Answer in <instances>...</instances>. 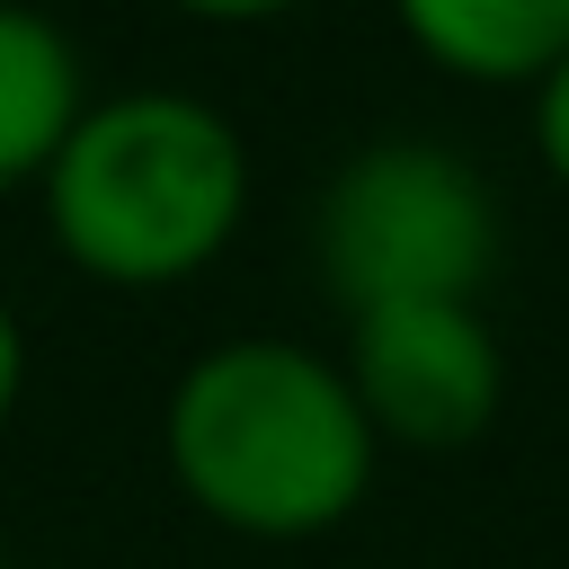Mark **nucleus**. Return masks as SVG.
<instances>
[{
  "label": "nucleus",
  "mask_w": 569,
  "mask_h": 569,
  "mask_svg": "<svg viewBox=\"0 0 569 569\" xmlns=\"http://www.w3.org/2000/svg\"><path fill=\"white\" fill-rule=\"evenodd\" d=\"M169 471L213 525L302 542L356 516L373 480V418L356 409L347 365L284 338H231L169 391Z\"/></svg>",
  "instance_id": "1"
},
{
  "label": "nucleus",
  "mask_w": 569,
  "mask_h": 569,
  "mask_svg": "<svg viewBox=\"0 0 569 569\" xmlns=\"http://www.w3.org/2000/svg\"><path fill=\"white\" fill-rule=\"evenodd\" d=\"M249 204L240 133L178 89L107 98L71 124L44 169V222L71 267L98 284H178L196 276Z\"/></svg>",
  "instance_id": "2"
},
{
  "label": "nucleus",
  "mask_w": 569,
  "mask_h": 569,
  "mask_svg": "<svg viewBox=\"0 0 569 569\" xmlns=\"http://www.w3.org/2000/svg\"><path fill=\"white\" fill-rule=\"evenodd\" d=\"M498 258V204L471 160L436 142H373L320 196V276L338 311L382 302H471Z\"/></svg>",
  "instance_id": "3"
},
{
  "label": "nucleus",
  "mask_w": 569,
  "mask_h": 569,
  "mask_svg": "<svg viewBox=\"0 0 569 569\" xmlns=\"http://www.w3.org/2000/svg\"><path fill=\"white\" fill-rule=\"evenodd\" d=\"M347 329H356L347 382L373 436L471 445L498 418L507 365H498V329L471 302H382V311H356Z\"/></svg>",
  "instance_id": "4"
},
{
  "label": "nucleus",
  "mask_w": 569,
  "mask_h": 569,
  "mask_svg": "<svg viewBox=\"0 0 569 569\" xmlns=\"http://www.w3.org/2000/svg\"><path fill=\"white\" fill-rule=\"evenodd\" d=\"M80 116L89 107H80V53H71V36L44 9L0 0V187L44 178Z\"/></svg>",
  "instance_id": "5"
},
{
  "label": "nucleus",
  "mask_w": 569,
  "mask_h": 569,
  "mask_svg": "<svg viewBox=\"0 0 569 569\" xmlns=\"http://www.w3.org/2000/svg\"><path fill=\"white\" fill-rule=\"evenodd\" d=\"M409 44L453 80H542L569 53V0H391Z\"/></svg>",
  "instance_id": "6"
},
{
  "label": "nucleus",
  "mask_w": 569,
  "mask_h": 569,
  "mask_svg": "<svg viewBox=\"0 0 569 569\" xmlns=\"http://www.w3.org/2000/svg\"><path fill=\"white\" fill-rule=\"evenodd\" d=\"M533 142H542V169L569 187V53L533 80Z\"/></svg>",
  "instance_id": "7"
},
{
  "label": "nucleus",
  "mask_w": 569,
  "mask_h": 569,
  "mask_svg": "<svg viewBox=\"0 0 569 569\" xmlns=\"http://www.w3.org/2000/svg\"><path fill=\"white\" fill-rule=\"evenodd\" d=\"M169 9L213 18V27H249V18H284V9H302V0H169Z\"/></svg>",
  "instance_id": "8"
},
{
  "label": "nucleus",
  "mask_w": 569,
  "mask_h": 569,
  "mask_svg": "<svg viewBox=\"0 0 569 569\" xmlns=\"http://www.w3.org/2000/svg\"><path fill=\"white\" fill-rule=\"evenodd\" d=\"M18 382H27V338H18V311L0 302V418L18 409Z\"/></svg>",
  "instance_id": "9"
}]
</instances>
